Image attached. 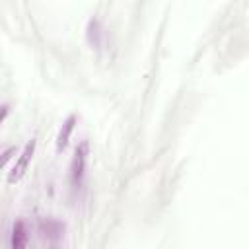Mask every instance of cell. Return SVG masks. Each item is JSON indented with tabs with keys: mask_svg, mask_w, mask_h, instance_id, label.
I'll use <instances>...</instances> for the list:
<instances>
[{
	"mask_svg": "<svg viewBox=\"0 0 249 249\" xmlns=\"http://www.w3.org/2000/svg\"><path fill=\"white\" fill-rule=\"evenodd\" d=\"M35 146H37L35 138H31V140L23 146V150L19 152V156H18V160H16V163H14V167H12V171L8 173V183H18V181L25 175V171H27V167H29V163H31V158H33V154H35Z\"/></svg>",
	"mask_w": 249,
	"mask_h": 249,
	"instance_id": "2",
	"label": "cell"
},
{
	"mask_svg": "<svg viewBox=\"0 0 249 249\" xmlns=\"http://www.w3.org/2000/svg\"><path fill=\"white\" fill-rule=\"evenodd\" d=\"M14 154H16V146H10V148H6V150L0 154V169H4V165L12 160Z\"/></svg>",
	"mask_w": 249,
	"mask_h": 249,
	"instance_id": "7",
	"label": "cell"
},
{
	"mask_svg": "<svg viewBox=\"0 0 249 249\" xmlns=\"http://www.w3.org/2000/svg\"><path fill=\"white\" fill-rule=\"evenodd\" d=\"M88 150H89L88 140L80 142L76 146V150H74V156H72V161H70V183H72V187H80L82 181H84L86 161H88Z\"/></svg>",
	"mask_w": 249,
	"mask_h": 249,
	"instance_id": "1",
	"label": "cell"
},
{
	"mask_svg": "<svg viewBox=\"0 0 249 249\" xmlns=\"http://www.w3.org/2000/svg\"><path fill=\"white\" fill-rule=\"evenodd\" d=\"M39 230H41V235L47 241H58L64 235V224L60 220H53V218L41 220L39 222Z\"/></svg>",
	"mask_w": 249,
	"mask_h": 249,
	"instance_id": "3",
	"label": "cell"
},
{
	"mask_svg": "<svg viewBox=\"0 0 249 249\" xmlns=\"http://www.w3.org/2000/svg\"><path fill=\"white\" fill-rule=\"evenodd\" d=\"M86 37H88V43H89L93 49H99V47H101V27H99V21H97V19H91V21L88 23Z\"/></svg>",
	"mask_w": 249,
	"mask_h": 249,
	"instance_id": "6",
	"label": "cell"
},
{
	"mask_svg": "<svg viewBox=\"0 0 249 249\" xmlns=\"http://www.w3.org/2000/svg\"><path fill=\"white\" fill-rule=\"evenodd\" d=\"M74 126H76V115H70V117L62 123V126L58 128L56 142H54V146H56V152H58V154L68 146V140H70V136H72V132H74Z\"/></svg>",
	"mask_w": 249,
	"mask_h": 249,
	"instance_id": "4",
	"label": "cell"
},
{
	"mask_svg": "<svg viewBox=\"0 0 249 249\" xmlns=\"http://www.w3.org/2000/svg\"><path fill=\"white\" fill-rule=\"evenodd\" d=\"M25 245H27V230H25V224L21 220H18L12 228V247L19 249Z\"/></svg>",
	"mask_w": 249,
	"mask_h": 249,
	"instance_id": "5",
	"label": "cell"
},
{
	"mask_svg": "<svg viewBox=\"0 0 249 249\" xmlns=\"http://www.w3.org/2000/svg\"><path fill=\"white\" fill-rule=\"evenodd\" d=\"M8 111H10V107L8 105H0V124L4 123V119L8 117Z\"/></svg>",
	"mask_w": 249,
	"mask_h": 249,
	"instance_id": "8",
	"label": "cell"
}]
</instances>
